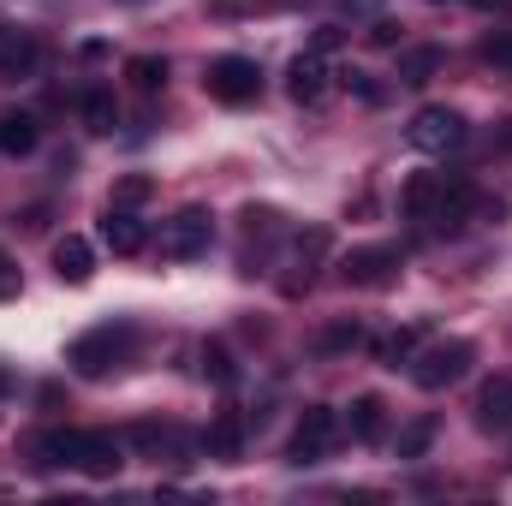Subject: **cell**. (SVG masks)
<instances>
[{"label":"cell","instance_id":"obj_1","mask_svg":"<svg viewBox=\"0 0 512 506\" xmlns=\"http://www.w3.org/2000/svg\"><path fill=\"white\" fill-rule=\"evenodd\" d=\"M131 340H137V328L131 322H102V328H90V334H78L72 340V352H66V364L78 370V376H108L114 364H126Z\"/></svg>","mask_w":512,"mask_h":506},{"label":"cell","instance_id":"obj_2","mask_svg":"<svg viewBox=\"0 0 512 506\" xmlns=\"http://www.w3.org/2000/svg\"><path fill=\"white\" fill-rule=\"evenodd\" d=\"M471 358H477V346H471V340H435V346L411 352V381H417L423 393H441V387L465 381Z\"/></svg>","mask_w":512,"mask_h":506},{"label":"cell","instance_id":"obj_3","mask_svg":"<svg viewBox=\"0 0 512 506\" xmlns=\"http://www.w3.org/2000/svg\"><path fill=\"white\" fill-rule=\"evenodd\" d=\"M203 90H209L215 102H227V108H245V102L262 96V66L245 60V54H221V60H209Z\"/></svg>","mask_w":512,"mask_h":506},{"label":"cell","instance_id":"obj_4","mask_svg":"<svg viewBox=\"0 0 512 506\" xmlns=\"http://www.w3.org/2000/svg\"><path fill=\"white\" fill-rule=\"evenodd\" d=\"M334 441H340V411H328V405H310V411L298 417L292 441H286V459H292V465H322Z\"/></svg>","mask_w":512,"mask_h":506},{"label":"cell","instance_id":"obj_5","mask_svg":"<svg viewBox=\"0 0 512 506\" xmlns=\"http://www.w3.org/2000/svg\"><path fill=\"white\" fill-rule=\"evenodd\" d=\"M405 137H411V149H423V155H453V149L465 143V120H459L453 108L429 102V108H417V114H411Z\"/></svg>","mask_w":512,"mask_h":506},{"label":"cell","instance_id":"obj_6","mask_svg":"<svg viewBox=\"0 0 512 506\" xmlns=\"http://www.w3.org/2000/svg\"><path fill=\"white\" fill-rule=\"evenodd\" d=\"M209 239H215V215L209 209H179L167 227H161V256H173V262H191V256L209 251Z\"/></svg>","mask_w":512,"mask_h":506},{"label":"cell","instance_id":"obj_7","mask_svg":"<svg viewBox=\"0 0 512 506\" xmlns=\"http://www.w3.org/2000/svg\"><path fill=\"white\" fill-rule=\"evenodd\" d=\"M340 280L358 286V292H382L399 280V251L393 245H358V251L340 262Z\"/></svg>","mask_w":512,"mask_h":506},{"label":"cell","instance_id":"obj_8","mask_svg":"<svg viewBox=\"0 0 512 506\" xmlns=\"http://www.w3.org/2000/svg\"><path fill=\"white\" fill-rule=\"evenodd\" d=\"M334 78H340V72H334L328 54H316V48L298 54V60L286 66V90H292V102H304V108H316V102L334 90Z\"/></svg>","mask_w":512,"mask_h":506},{"label":"cell","instance_id":"obj_9","mask_svg":"<svg viewBox=\"0 0 512 506\" xmlns=\"http://www.w3.org/2000/svg\"><path fill=\"white\" fill-rule=\"evenodd\" d=\"M120 465H126V435L78 429V471H84V477H114Z\"/></svg>","mask_w":512,"mask_h":506},{"label":"cell","instance_id":"obj_10","mask_svg":"<svg viewBox=\"0 0 512 506\" xmlns=\"http://www.w3.org/2000/svg\"><path fill=\"white\" fill-rule=\"evenodd\" d=\"M471 203H477L471 179H447V173H441V203H435V221H429V233L453 239V233H459V227L471 221Z\"/></svg>","mask_w":512,"mask_h":506},{"label":"cell","instance_id":"obj_11","mask_svg":"<svg viewBox=\"0 0 512 506\" xmlns=\"http://www.w3.org/2000/svg\"><path fill=\"white\" fill-rule=\"evenodd\" d=\"M36 60H42L36 36H30V30H18V24H0V84L30 78V72H36Z\"/></svg>","mask_w":512,"mask_h":506},{"label":"cell","instance_id":"obj_12","mask_svg":"<svg viewBox=\"0 0 512 506\" xmlns=\"http://www.w3.org/2000/svg\"><path fill=\"white\" fill-rule=\"evenodd\" d=\"M102 245L114 256H137L149 245V233H143V221H137L131 209H114V203H108V215H102Z\"/></svg>","mask_w":512,"mask_h":506},{"label":"cell","instance_id":"obj_13","mask_svg":"<svg viewBox=\"0 0 512 506\" xmlns=\"http://www.w3.org/2000/svg\"><path fill=\"white\" fill-rule=\"evenodd\" d=\"M399 203H405V221H417V227L429 233V221H435V203H441V173H411Z\"/></svg>","mask_w":512,"mask_h":506},{"label":"cell","instance_id":"obj_14","mask_svg":"<svg viewBox=\"0 0 512 506\" xmlns=\"http://www.w3.org/2000/svg\"><path fill=\"white\" fill-rule=\"evenodd\" d=\"M54 274H60L66 286H84V280L96 274V251H90L78 233H66V239L54 245Z\"/></svg>","mask_w":512,"mask_h":506},{"label":"cell","instance_id":"obj_15","mask_svg":"<svg viewBox=\"0 0 512 506\" xmlns=\"http://www.w3.org/2000/svg\"><path fill=\"white\" fill-rule=\"evenodd\" d=\"M477 423L495 429V435H507L512 429V381L507 376H495L483 393H477Z\"/></svg>","mask_w":512,"mask_h":506},{"label":"cell","instance_id":"obj_16","mask_svg":"<svg viewBox=\"0 0 512 506\" xmlns=\"http://www.w3.org/2000/svg\"><path fill=\"white\" fill-rule=\"evenodd\" d=\"M382 411H387V405L376 399V393H358V399H352V411H346V429H352V441L376 447V441H382V429H387Z\"/></svg>","mask_w":512,"mask_h":506},{"label":"cell","instance_id":"obj_17","mask_svg":"<svg viewBox=\"0 0 512 506\" xmlns=\"http://www.w3.org/2000/svg\"><path fill=\"white\" fill-rule=\"evenodd\" d=\"M30 453H36L42 471H54V465H78V429H48V435L30 441Z\"/></svg>","mask_w":512,"mask_h":506},{"label":"cell","instance_id":"obj_18","mask_svg":"<svg viewBox=\"0 0 512 506\" xmlns=\"http://www.w3.org/2000/svg\"><path fill=\"white\" fill-rule=\"evenodd\" d=\"M42 131L30 114H0V155H36Z\"/></svg>","mask_w":512,"mask_h":506},{"label":"cell","instance_id":"obj_19","mask_svg":"<svg viewBox=\"0 0 512 506\" xmlns=\"http://www.w3.org/2000/svg\"><path fill=\"white\" fill-rule=\"evenodd\" d=\"M209 453H215V459H239V453H245V423H239V411H221V417L209 423Z\"/></svg>","mask_w":512,"mask_h":506},{"label":"cell","instance_id":"obj_20","mask_svg":"<svg viewBox=\"0 0 512 506\" xmlns=\"http://www.w3.org/2000/svg\"><path fill=\"white\" fill-rule=\"evenodd\" d=\"M78 114H84V126L96 131V137H108V131L120 126V108H114V90H84V102H78Z\"/></svg>","mask_w":512,"mask_h":506},{"label":"cell","instance_id":"obj_21","mask_svg":"<svg viewBox=\"0 0 512 506\" xmlns=\"http://www.w3.org/2000/svg\"><path fill=\"white\" fill-rule=\"evenodd\" d=\"M435 72H441V48H405V54H399V84L417 90V84H429Z\"/></svg>","mask_w":512,"mask_h":506},{"label":"cell","instance_id":"obj_22","mask_svg":"<svg viewBox=\"0 0 512 506\" xmlns=\"http://www.w3.org/2000/svg\"><path fill=\"white\" fill-rule=\"evenodd\" d=\"M126 78L137 96H155L161 84H167V60H155V54H137V60H126Z\"/></svg>","mask_w":512,"mask_h":506},{"label":"cell","instance_id":"obj_23","mask_svg":"<svg viewBox=\"0 0 512 506\" xmlns=\"http://www.w3.org/2000/svg\"><path fill=\"white\" fill-rule=\"evenodd\" d=\"M417 340H423V328H399V334H387L382 346H376V358H382L387 370H399V364H411Z\"/></svg>","mask_w":512,"mask_h":506},{"label":"cell","instance_id":"obj_24","mask_svg":"<svg viewBox=\"0 0 512 506\" xmlns=\"http://www.w3.org/2000/svg\"><path fill=\"white\" fill-rule=\"evenodd\" d=\"M358 346H364V328L358 322H334L322 334V358H340V352H358Z\"/></svg>","mask_w":512,"mask_h":506},{"label":"cell","instance_id":"obj_25","mask_svg":"<svg viewBox=\"0 0 512 506\" xmlns=\"http://www.w3.org/2000/svg\"><path fill=\"white\" fill-rule=\"evenodd\" d=\"M435 429H441L435 417H417V423L399 435V459H423V453H429V441H435Z\"/></svg>","mask_w":512,"mask_h":506},{"label":"cell","instance_id":"obj_26","mask_svg":"<svg viewBox=\"0 0 512 506\" xmlns=\"http://www.w3.org/2000/svg\"><path fill=\"white\" fill-rule=\"evenodd\" d=\"M203 376L215 381V387H233L239 370H233V352L227 346H203Z\"/></svg>","mask_w":512,"mask_h":506},{"label":"cell","instance_id":"obj_27","mask_svg":"<svg viewBox=\"0 0 512 506\" xmlns=\"http://www.w3.org/2000/svg\"><path fill=\"white\" fill-rule=\"evenodd\" d=\"M477 54H483V60H489L495 72H507V78H512V30H489Z\"/></svg>","mask_w":512,"mask_h":506},{"label":"cell","instance_id":"obj_28","mask_svg":"<svg viewBox=\"0 0 512 506\" xmlns=\"http://www.w3.org/2000/svg\"><path fill=\"white\" fill-rule=\"evenodd\" d=\"M239 221H245V239H280V209H256L251 203Z\"/></svg>","mask_w":512,"mask_h":506},{"label":"cell","instance_id":"obj_29","mask_svg":"<svg viewBox=\"0 0 512 506\" xmlns=\"http://www.w3.org/2000/svg\"><path fill=\"white\" fill-rule=\"evenodd\" d=\"M149 191H155L149 179H120V185H114V209H137Z\"/></svg>","mask_w":512,"mask_h":506},{"label":"cell","instance_id":"obj_30","mask_svg":"<svg viewBox=\"0 0 512 506\" xmlns=\"http://www.w3.org/2000/svg\"><path fill=\"white\" fill-rule=\"evenodd\" d=\"M340 78H346V90H358V96H364L370 108H376V102H382V96H387L382 84H370V72H340Z\"/></svg>","mask_w":512,"mask_h":506},{"label":"cell","instance_id":"obj_31","mask_svg":"<svg viewBox=\"0 0 512 506\" xmlns=\"http://www.w3.org/2000/svg\"><path fill=\"white\" fill-rule=\"evenodd\" d=\"M340 42H346V30H340V24H322V30H316V54H334Z\"/></svg>","mask_w":512,"mask_h":506},{"label":"cell","instance_id":"obj_32","mask_svg":"<svg viewBox=\"0 0 512 506\" xmlns=\"http://www.w3.org/2000/svg\"><path fill=\"white\" fill-rule=\"evenodd\" d=\"M370 42H376V48H393V42H399V24L376 18V24H370Z\"/></svg>","mask_w":512,"mask_h":506},{"label":"cell","instance_id":"obj_33","mask_svg":"<svg viewBox=\"0 0 512 506\" xmlns=\"http://www.w3.org/2000/svg\"><path fill=\"white\" fill-rule=\"evenodd\" d=\"M18 292V268H12V256L0 251V298H12Z\"/></svg>","mask_w":512,"mask_h":506},{"label":"cell","instance_id":"obj_34","mask_svg":"<svg viewBox=\"0 0 512 506\" xmlns=\"http://www.w3.org/2000/svg\"><path fill=\"white\" fill-rule=\"evenodd\" d=\"M370 6H376V0H346V12H370Z\"/></svg>","mask_w":512,"mask_h":506},{"label":"cell","instance_id":"obj_35","mask_svg":"<svg viewBox=\"0 0 512 506\" xmlns=\"http://www.w3.org/2000/svg\"><path fill=\"white\" fill-rule=\"evenodd\" d=\"M471 6H483V12H495V6H507V0H471Z\"/></svg>","mask_w":512,"mask_h":506},{"label":"cell","instance_id":"obj_36","mask_svg":"<svg viewBox=\"0 0 512 506\" xmlns=\"http://www.w3.org/2000/svg\"><path fill=\"white\" fill-rule=\"evenodd\" d=\"M6 387H12V376H6V370H0V393H6Z\"/></svg>","mask_w":512,"mask_h":506},{"label":"cell","instance_id":"obj_37","mask_svg":"<svg viewBox=\"0 0 512 506\" xmlns=\"http://www.w3.org/2000/svg\"><path fill=\"white\" fill-rule=\"evenodd\" d=\"M435 6H441V0H435Z\"/></svg>","mask_w":512,"mask_h":506}]
</instances>
